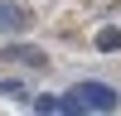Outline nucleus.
Segmentation results:
<instances>
[{
	"instance_id": "nucleus-1",
	"label": "nucleus",
	"mask_w": 121,
	"mask_h": 116,
	"mask_svg": "<svg viewBox=\"0 0 121 116\" xmlns=\"http://www.w3.org/2000/svg\"><path fill=\"white\" fill-rule=\"evenodd\" d=\"M68 102H73V111H116L121 92L107 87V82H78L73 92H68Z\"/></svg>"
},
{
	"instance_id": "nucleus-2",
	"label": "nucleus",
	"mask_w": 121,
	"mask_h": 116,
	"mask_svg": "<svg viewBox=\"0 0 121 116\" xmlns=\"http://www.w3.org/2000/svg\"><path fill=\"white\" fill-rule=\"evenodd\" d=\"M29 29H34V10H29L24 0H0V34L19 39V34H29Z\"/></svg>"
},
{
	"instance_id": "nucleus-3",
	"label": "nucleus",
	"mask_w": 121,
	"mask_h": 116,
	"mask_svg": "<svg viewBox=\"0 0 121 116\" xmlns=\"http://www.w3.org/2000/svg\"><path fill=\"white\" fill-rule=\"evenodd\" d=\"M5 58H10V63H24V68H44V63H48V53H44L39 44H15V39H10Z\"/></svg>"
},
{
	"instance_id": "nucleus-4",
	"label": "nucleus",
	"mask_w": 121,
	"mask_h": 116,
	"mask_svg": "<svg viewBox=\"0 0 121 116\" xmlns=\"http://www.w3.org/2000/svg\"><path fill=\"white\" fill-rule=\"evenodd\" d=\"M97 48H102V53H116V48H121V29H116V24L97 29Z\"/></svg>"
},
{
	"instance_id": "nucleus-5",
	"label": "nucleus",
	"mask_w": 121,
	"mask_h": 116,
	"mask_svg": "<svg viewBox=\"0 0 121 116\" xmlns=\"http://www.w3.org/2000/svg\"><path fill=\"white\" fill-rule=\"evenodd\" d=\"M34 111H73V102H68V97H34Z\"/></svg>"
},
{
	"instance_id": "nucleus-6",
	"label": "nucleus",
	"mask_w": 121,
	"mask_h": 116,
	"mask_svg": "<svg viewBox=\"0 0 121 116\" xmlns=\"http://www.w3.org/2000/svg\"><path fill=\"white\" fill-rule=\"evenodd\" d=\"M0 97H5V102H29L24 82H15V77H10V82H0Z\"/></svg>"
}]
</instances>
